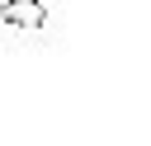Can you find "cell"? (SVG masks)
Returning a JSON list of instances; mask_svg holds the SVG:
<instances>
[{"instance_id": "cell-1", "label": "cell", "mask_w": 151, "mask_h": 146, "mask_svg": "<svg viewBox=\"0 0 151 146\" xmlns=\"http://www.w3.org/2000/svg\"><path fill=\"white\" fill-rule=\"evenodd\" d=\"M0 19H5L9 28L38 33V28H47V5H42V0H0Z\"/></svg>"}]
</instances>
